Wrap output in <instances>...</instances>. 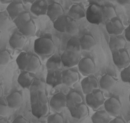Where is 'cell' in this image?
Returning <instances> with one entry per match:
<instances>
[{
	"instance_id": "obj_29",
	"label": "cell",
	"mask_w": 130,
	"mask_h": 123,
	"mask_svg": "<svg viewBox=\"0 0 130 123\" xmlns=\"http://www.w3.org/2000/svg\"><path fill=\"white\" fill-rule=\"evenodd\" d=\"M68 19L69 16L68 15L62 14L54 21V28L61 33H65Z\"/></svg>"
},
{
	"instance_id": "obj_11",
	"label": "cell",
	"mask_w": 130,
	"mask_h": 123,
	"mask_svg": "<svg viewBox=\"0 0 130 123\" xmlns=\"http://www.w3.org/2000/svg\"><path fill=\"white\" fill-rule=\"evenodd\" d=\"M62 71L58 70H48L46 83L52 87H56L62 83Z\"/></svg>"
},
{
	"instance_id": "obj_33",
	"label": "cell",
	"mask_w": 130,
	"mask_h": 123,
	"mask_svg": "<svg viewBox=\"0 0 130 123\" xmlns=\"http://www.w3.org/2000/svg\"><path fill=\"white\" fill-rule=\"evenodd\" d=\"M102 8L103 21H105L107 22V21L117 17V13H116V9L111 5H106L103 7H102Z\"/></svg>"
},
{
	"instance_id": "obj_46",
	"label": "cell",
	"mask_w": 130,
	"mask_h": 123,
	"mask_svg": "<svg viewBox=\"0 0 130 123\" xmlns=\"http://www.w3.org/2000/svg\"><path fill=\"white\" fill-rule=\"evenodd\" d=\"M116 2L118 4H119L120 5H126L128 4L130 2V0H116Z\"/></svg>"
},
{
	"instance_id": "obj_24",
	"label": "cell",
	"mask_w": 130,
	"mask_h": 123,
	"mask_svg": "<svg viewBox=\"0 0 130 123\" xmlns=\"http://www.w3.org/2000/svg\"><path fill=\"white\" fill-rule=\"evenodd\" d=\"M80 44L82 50L90 51L92 50L96 44V42L93 36L89 33L83 35L79 39Z\"/></svg>"
},
{
	"instance_id": "obj_16",
	"label": "cell",
	"mask_w": 130,
	"mask_h": 123,
	"mask_svg": "<svg viewBox=\"0 0 130 123\" xmlns=\"http://www.w3.org/2000/svg\"><path fill=\"white\" fill-rule=\"evenodd\" d=\"M48 5L45 0H35L31 4L30 11L36 16H44L47 14Z\"/></svg>"
},
{
	"instance_id": "obj_36",
	"label": "cell",
	"mask_w": 130,
	"mask_h": 123,
	"mask_svg": "<svg viewBox=\"0 0 130 123\" xmlns=\"http://www.w3.org/2000/svg\"><path fill=\"white\" fill-rule=\"evenodd\" d=\"M30 19H31V17L30 16L29 13L28 12H22V14L17 16L14 20H13V22H14L15 25L16 27L19 29L21 28L22 26L25 24L27 22H28Z\"/></svg>"
},
{
	"instance_id": "obj_1",
	"label": "cell",
	"mask_w": 130,
	"mask_h": 123,
	"mask_svg": "<svg viewBox=\"0 0 130 123\" xmlns=\"http://www.w3.org/2000/svg\"><path fill=\"white\" fill-rule=\"evenodd\" d=\"M54 43L51 37H42L35 41L34 51L37 55L41 57H50L54 54Z\"/></svg>"
},
{
	"instance_id": "obj_45",
	"label": "cell",
	"mask_w": 130,
	"mask_h": 123,
	"mask_svg": "<svg viewBox=\"0 0 130 123\" xmlns=\"http://www.w3.org/2000/svg\"><path fill=\"white\" fill-rule=\"evenodd\" d=\"M125 39L130 42V24L124 30Z\"/></svg>"
},
{
	"instance_id": "obj_27",
	"label": "cell",
	"mask_w": 130,
	"mask_h": 123,
	"mask_svg": "<svg viewBox=\"0 0 130 123\" xmlns=\"http://www.w3.org/2000/svg\"><path fill=\"white\" fill-rule=\"evenodd\" d=\"M62 65L61 56L57 55H52L48 57L46 63L47 70H58L60 69Z\"/></svg>"
},
{
	"instance_id": "obj_12",
	"label": "cell",
	"mask_w": 130,
	"mask_h": 123,
	"mask_svg": "<svg viewBox=\"0 0 130 123\" xmlns=\"http://www.w3.org/2000/svg\"><path fill=\"white\" fill-rule=\"evenodd\" d=\"M6 10L9 15L11 19L13 21L21 14L25 12L26 9H25L24 5L22 2L13 1L8 4Z\"/></svg>"
},
{
	"instance_id": "obj_9",
	"label": "cell",
	"mask_w": 130,
	"mask_h": 123,
	"mask_svg": "<svg viewBox=\"0 0 130 123\" xmlns=\"http://www.w3.org/2000/svg\"><path fill=\"white\" fill-rule=\"evenodd\" d=\"M49 106L52 110L56 112L61 111L64 108L67 107L66 95L62 92L55 94L51 99Z\"/></svg>"
},
{
	"instance_id": "obj_21",
	"label": "cell",
	"mask_w": 130,
	"mask_h": 123,
	"mask_svg": "<svg viewBox=\"0 0 130 123\" xmlns=\"http://www.w3.org/2000/svg\"><path fill=\"white\" fill-rule=\"evenodd\" d=\"M126 40L119 35H111L109 38L108 47L112 53L124 48Z\"/></svg>"
},
{
	"instance_id": "obj_28",
	"label": "cell",
	"mask_w": 130,
	"mask_h": 123,
	"mask_svg": "<svg viewBox=\"0 0 130 123\" xmlns=\"http://www.w3.org/2000/svg\"><path fill=\"white\" fill-rule=\"evenodd\" d=\"M42 66V62L37 55H31L30 60L28 62L27 67L25 71L35 73L39 70Z\"/></svg>"
},
{
	"instance_id": "obj_3",
	"label": "cell",
	"mask_w": 130,
	"mask_h": 123,
	"mask_svg": "<svg viewBox=\"0 0 130 123\" xmlns=\"http://www.w3.org/2000/svg\"><path fill=\"white\" fill-rule=\"evenodd\" d=\"M105 101L104 96L101 90L94 89L91 92L86 94V105L93 110H97L104 105Z\"/></svg>"
},
{
	"instance_id": "obj_22",
	"label": "cell",
	"mask_w": 130,
	"mask_h": 123,
	"mask_svg": "<svg viewBox=\"0 0 130 123\" xmlns=\"http://www.w3.org/2000/svg\"><path fill=\"white\" fill-rule=\"evenodd\" d=\"M35 79V77L33 75V73L27 71H24L19 76L17 82L23 89H29Z\"/></svg>"
},
{
	"instance_id": "obj_50",
	"label": "cell",
	"mask_w": 130,
	"mask_h": 123,
	"mask_svg": "<svg viewBox=\"0 0 130 123\" xmlns=\"http://www.w3.org/2000/svg\"><path fill=\"white\" fill-rule=\"evenodd\" d=\"M3 89L2 85L0 84V97H2V96H3Z\"/></svg>"
},
{
	"instance_id": "obj_43",
	"label": "cell",
	"mask_w": 130,
	"mask_h": 123,
	"mask_svg": "<svg viewBox=\"0 0 130 123\" xmlns=\"http://www.w3.org/2000/svg\"><path fill=\"white\" fill-rule=\"evenodd\" d=\"M13 123H27V120H26V118L24 117V116L22 115H19L18 116L16 117L12 121Z\"/></svg>"
},
{
	"instance_id": "obj_38",
	"label": "cell",
	"mask_w": 130,
	"mask_h": 123,
	"mask_svg": "<svg viewBox=\"0 0 130 123\" xmlns=\"http://www.w3.org/2000/svg\"><path fill=\"white\" fill-rule=\"evenodd\" d=\"M11 18L7 10L0 11V30L5 29L9 24Z\"/></svg>"
},
{
	"instance_id": "obj_19",
	"label": "cell",
	"mask_w": 130,
	"mask_h": 123,
	"mask_svg": "<svg viewBox=\"0 0 130 123\" xmlns=\"http://www.w3.org/2000/svg\"><path fill=\"white\" fill-rule=\"evenodd\" d=\"M6 101L9 108L18 109L22 105L23 97L19 92L16 91L8 95L6 98Z\"/></svg>"
},
{
	"instance_id": "obj_6",
	"label": "cell",
	"mask_w": 130,
	"mask_h": 123,
	"mask_svg": "<svg viewBox=\"0 0 130 123\" xmlns=\"http://www.w3.org/2000/svg\"><path fill=\"white\" fill-rule=\"evenodd\" d=\"M105 111L112 116H117L122 109V104L118 98L111 97L107 99L104 102Z\"/></svg>"
},
{
	"instance_id": "obj_39",
	"label": "cell",
	"mask_w": 130,
	"mask_h": 123,
	"mask_svg": "<svg viewBox=\"0 0 130 123\" xmlns=\"http://www.w3.org/2000/svg\"><path fill=\"white\" fill-rule=\"evenodd\" d=\"M11 60V55L7 50L0 51V66H6Z\"/></svg>"
},
{
	"instance_id": "obj_2",
	"label": "cell",
	"mask_w": 130,
	"mask_h": 123,
	"mask_svg": "<svg viewBox=\"0 0 130 123\" xmlns=\"http://www.w3.org/2000/svg\"><path fill=\"white\" fill-rule=\"evenodd\" d=\"M86 17L89 23L100 24L103 21L102 7L97 3H91L86 11Z\"/></svg>"
},
{
	"instance_id": "obj_10",
	"label": "cell",
	"mask_w": 130,
	"mask_h": 123,
	"mask_svg": "<svg viewBox=\"0 0 130 123\" xmlns=\"http://www.w3.org/2000/svg\"><path fill=\"white\" fill-rule=\"evenodd\" d=\"M80 83L82 92L86 95L91 92L94 89H98L99 87V83L97 79L91 75L86 76L81 81Z\"/></svg>"
},
{
	"instance_id": "obj_31",
	"label": "cell",
	"mask_w": 130,
	"mask_h": 123,
	"mask_svg": "<svg viewBox=\"0 0 130 123\" xmlns=\"http://www.w3.org/2000/svg\"><path fill=\"white\" fill-rule=\"evenodd\" d=\"M31 54L28 53L26 51L21 52L18 55V56L16 58V63H17L19 69L22 70V71L26 70L29 61L30 60V58H31Z\"/></svg>"
},
{
	"instance_id": "obj_44",
	"label": "cell",
	"mask_w": 130,
	"mask_h": 123,
	"mask_svg": "<svg viewBox=\"0 0 130 123\" xmlns=\"http://www.w3.org/2000/svg\"><path fill=\"white\" fill-rule=\"evenodd\" d=\"M109 122L110 123H126V121L124 120V119L121 117L119 116H116V117L113 118V119H112L110 120Z\"/></svg>"
},
{
	"instance_id": "obj_56",
	"label": "cell",
	"mask_w": 130,
	"mask_h": 123,
	"mask_svg": "<svg viewBox=\"0 0 130 123\" xmlns=\"http://www.w3.org/2000/svg\"><path fill=\"white\" fill-rule=\"evenodd\" d=\"M129 67H130V64H129Z\"/></svg>"
},
{
	"instance_id": "obj_13",
	"label": "cell",
	"mask_w": 130,
	"mask_h": 123,
	"mask_svg": "<svg viewBox=\"0 0 130 123\" xmlns=\"http://www.w3.org/2000/svg\"><path fill=\"white\" fill-rule=\"evenodd\" d=\"M26 37L20 32L13 33L9 39L10 46L14 50H21L26 45Z\"/></svg>"
},
{
	"instance_id": "obj_32",
	"label": "cell",
	"mask_w": 130,
	"mask_h": 123,
	"mask_svg": "<svg viewBox=\"0 0 130 123\" xmlns=\"http://www.w3.org/2000/svg\"><path fill=\"white\" fill-rule=\"evenodd\" d=\"M66 50L82 55V48L80 44L79 39L75 37L70 39L67 44Z\"/></svg>"
},
{
	"instance_id": "obj_40",
	"label": "cell",
	"mask_w": 130,
	"mask_h": 123,
	"mask_svg": "<svg viewBox=\"0 0 130 123\" xmlns=\"http://www.w3.org/2000/svg\"><path fill=\"white\" fill-rule=\"evenodd\" d=\"M63 122V117L57 113L51 114L47 118L48 123H62Z\"/></svg>"
},
{
	"instance_id": "obj_49",
	"label": "cell",
	"mask_w": 130,
	"mask_h": 123,
	"mask_svg": "<svg viewBox=\"0 0 130 123\" xmlns=\"http://www.w3.org/2000/svg\"><path fill=\"white\" fill-rule=\"evenodd\" d=\"M24 3H32L35 0H22Z\"/></svg>"
},
{
	"instance_id": "obj_37",
	"label": "cell",
	"mask_w": 130,
	"mask_h": 123,
	"mask_svg": "<svg viewBox=\"0 0 130 123\" xmlns=\"http://www.w3.org/2000/svg\"><path fill=\"white\" fill-rule=\"evenodd\" d=\"M77 30H78V24H77L76 20L69 17L65 33L73 35L77 32Z\"/></svg>"
},
{
	"instance_id": "obj_53",
	"label": "cell",
	"mask_w": 130,
	"mask_h": 123,
	"mask_svg": "<svg viewBox=\"0 0 130 123\" xmlns=\"http://www.w3.org/2000/svg\"><path fill=\"white\" fill-rule=\"evenodd\" d=\"M129 103H130V94H129Z\"/></svg>"
},
{
	"instance_id": "obj_35",
	"label": "cell",
	"mask_w": 130,
	"mask_h": 123,
	"mask_svg": "<svg viewBox=\"0 0 130 123\" xmlns=\"http://www.w3.org/2000/svg\"><path fill=\"white\" fill-rule=\"evenodd\" d=\"M30 93L37 92H45L46 90V81L41 79H35L29 87Z\"/></svg>"
},
{
	"instance_id": "obj_18",
	"label": "cell",
	"mask_w": 130,
	"mask_h": 123,
	"mask_svg": "<svg viewBox=\"0 0 130 123\" xmlns=\"http://www.w3.org/2000/svg\"><path fill=\"white\" fill-rule=\"evenodd\" d=\"M62 83L68 87H72L79 80V75L76 71L67 69L62 71Z\"/></svg>"
},
{
	"instance_id": "obj_41",
	"label": "cell",
	"mask_w": 130,
	"mask_h": 123,
	"mask_svg": "<svg viewBox=\"0 0 130 123\" xmlns=\"http://www.w3.org/2000/svg\"><path fill=\"white\" fill-rule=\"evenodd\" d=\"M121 80L123 82L126 83L130 84V67L128 66L127 67L122 69L121 72Z\"/></svg>"
},
{
	"instance_id": "obj_23",
	"label": "cell",
	"mask_w": 130,
	"mask_h": 123,
	"mask_svg": "<svg viewBox=\"0 0 130 123\" xmlns=\"http://www.w3.org/2000/svg\"><path fill=\"white\" fill-rule=\"evenodd\" d=\"M68 16L75 20H78L86 17V10L79 3H75L70 8Z\"/></svg>"
},
{
	"instance_id": "obj_48",
	"label": "cell",
	"mask_w": 130,
	"mask_h": 123,
	"mask_svg": "<svg viewBox=\"0 0 130 123\" xmlns=\"http://www.w3.org/2000/svg\"><path fill=\"white\" fill-rule=\"evenodd\" d=\"M13 1H14V0H0V2L2 3H3V4H6V3H10Z\"/></svg>"
},
{
	"instance_id": "obj_55",
	"label": "cell",
	"mask_w": 130,
	"mask_h": 123,
	"mask_svg": "<svg viewBox=\"0 0 130 123\" xmlns=\"http://www.w3.org/2000/svg\"><path fill=\"white\" fill-rule=\"evenodd\" d=\"M1 4H2V3H1V2H0V6H1Z\"/></svg>"
},
{
	"instance_id": "obj_42",
	"label": "cell",
	"mask_w": 130,
	"mask_h": 123,
	"mask_svg": "<svg viewBox=\"0 0 130 123\" xmlns=\"http://www.w3.org/2000/svg\"><path fill=\"white\" fill-rule=\"evenodd\" d=\"M8 108L9 107L7 101L2 98V97H0V116H6L8 114Z\"/></svg>"
},
{
	"instance_id": "obj_15",
	"label": "cell",
	"mask_w": 130,
	"mask_h": 123,
	"mask_svg": "<svg viewBox=\"0 0 130 123\" xmlns=\"http://www.w3.org/2000/svg\"><path fill=\"white\" fill-rule=\"evenodd\" d=\"M49 111V104L48 102L37 103L31 104V113L37 118L45 117Z\"/></svg>"
},
{
	"instance_id": "obj_26",
	"label": "cell",
	"mask_w": 130,
	"mask_h": 123,
	"mask_svg": "<svg viewBox=\"0 0 130 123\" xmlns=\"http://www.w3.org/2000/svg\"><path fill=\"white\" fill-rule=\"evenodd\" d=\"M19 31L26 37H33L36 34L37 27L33 20L31 19L21 28L19 29Z\"/></svg>"
},
{
	"instance_id": "obj_17",
	"label": "cell",
	"mask_w": 130,
	"mask_h": 123,
	"mask_svg": "<svg viewBox=\"0 0 130 123\" xmlns=\"http://www.w3.org/2000/svg\"><path fill=\"white\" fill-rule=\"evenodd\" d=\"M64 14V10L61 4L57 2H54L48 5L47 16L52 21H54L59 17Z\"/></svg>"
},
{
	"instance_id": "obj_7",
	"label": "cell",
	"mask_w": 130,
	"mask_h": 123,
	"mask_svg": "<svg viewBox=\"0 0 130 123\" xmlns=\"http://www.w3.org/2000/svg\"><path fill=\"white\" fill-rule=\"evenodd\" d=\"M80 57L81 55L80 54L72 52L68 50H65L61 55L62 66L68 68H71L78 65Z\"/></svg>"
},
{
	"instance_id": "obj_14",
	"label": "cell",
	"mask_w": 130,
	"mask_h": 123,
	"mask_svg": "<svg viewBox=\"0 0 130 123\" xmlns=\"http://www.w3.org/2000/svg\"><path fill=\"white\" fill-rule=\"evenodd\" d=\"M69 111L72 117L78 120L86 117L89 114V110L87 105L81 103L73 107L70 108Z\"/></svg>"
},
{
	"instance_id": "obj_34",
	"label": "cell",
	"mask_w": 130,
	"mask_h": 123,
	"mask_svg": "<svg viewBox=\"0 0 130 123\" xmlns=\"http://www.w3.org/2000/svg\"><path fill=\"white\" fill-rule=\"evenodd\" d=\"M30 101L31 104L37 103L48 102V98L45 92H37L30 93Z\"/></svg>"
},
{
	"instance_id": "obj_54",
	"label": "cell",
	"mask_w": 130,
	"mask_h": 123,
	"mask_svg": "<svg viewBox=\"0 0 130 123\" xmlns=\"http://www.w3.org/2000/svg\"><path fill=\"white\" fill-rule=\"evenodd\" d=\"M110 1H112V2H113V1H116V0H110Z\"/></svg>"
},
{
	"instance_id": "obj_52",
	"label": "cell",
	"mask_w": 130,
	"mask_h": 123,
	"mask_svg": "<svg viewBox=\"0 0 130 123\" xmlns=\"http://www.w3.org/2000/svg\"><path fill=\"white\" fill-rule=\"evenodd\" d=\"M1 37H2V31L0 30V39H1Z\"/></svg>"
},
{
	"instance_id": "obj_4",
	"label": "cell",
	"mask_w": 130,
	"mask_h": 123,
	"mask_svg": "<svg viewBox=\"0 0 130 123\" xmlns=\"http://www.w3.org/2000/svg\"><path fill=\"white\" fill-rule=\"evenodd\" d=\"M112 60L116 67L124 69L130 64V57L126 49H121L112 53Z\"/></svg>"
},
{
	"instance_id": "obj_25",
	"label": "cell",
	"mask_w": 130,
	"mask_h": 123,
	"mask_svg": "<svg viewBox=\"0 0 130 123\" xmlns=\"http://www.w3.org/2000/svg\"><path fill=\"white\" fill-rule=\"evenodd\" d=\"M67 99V107L68 108L73 107L83 102L82 96L77 91H70L66 95Z\"/></svg>"
},
{
	"instance_id": "obj_5",
	"label": "cell",
	"mask_w": 130,
	"mask_h": 123,
	"mask_svg": "<svg viewBox=\"0 0 130 123\" xmlns=\"http://www.w3.org/2000/svg\"><path fill=\"white\" fill-rule=\"evenodd\" d=\"M106 30L110 35H120L125 29L121 19L116 17L106 22Z\"/></svg>"
},
{
	"instance_id": "obj_8",
	"label": "cell",
	"mask_w": 130,
	"mask_h": 123,
	"mask_svg": "<svg viewBox=\"0 0 130 123\" xmlns=\"http://www.w3.org/2000/svg\"><path fill=\"white\" fill-rule=\"evenodd\" d=\"M77 66L80 72L84 76L91 75L95 69V64L93 60L89 57L80 59Z\"/></svg>"
},
{
	"instance_id": "obj_20",
	"label": "cell",
	"mask_w": 130,
	"mask_h": 123,
	"mask_svg": "<svg viewBox=\"0 0 130 123\" xmlns=\"http://www.w3.org/2000/svg\"><path fill=\"white\" fill-rule=\"evenodd\" d=\"M99 86L102 90L108 91L112 89L117 83V79L109 74H105L101 77Z\"/></svg>"
},
{
	"instance_id": "obj_47",
	"label": "cell",
	"mask_w": 130,
	"mask_h": 123,
	"mask_svg": "<svg viewBox=\"0 0 130 123\" xmlns=\"http://www.w3.org/2000/svg\"><path fill=\"white\" fill-rule=\"evenodd\" d=\"M9 120H7L6 118L0 117V123H8Z\"/></svg>"
},
{
	"instance_id": "obj_51",
	"label": "cell",
	"mask_w": 130,
	"mask_h": 123,
	"mask_svg": "<svg viewBox=\"0 0 130 123\" xmlns=\"http://www.w3.org/2000/svg\"><path fill=\"white\" fill-rule=\"evenodd\" d=\"M72 2H75V3H77V2H80V1H82V0H72Z\"/></svg>"
},
{
	"instance_id": "obj_30",
	"label": "cell",
	"mask_w": 130,
	"mask_h": 123,
	"mask_svg": "<svg viewBox=\"0 0 130 123\" xmlns=\"http://www.w3.org/2000/svg\"><path fill=\"white\" fill-rule=\"evenodd\" d=\"M91 120L93 123H108L110 120V118L107 112L100 110L94 113L91 117Z\"/></svg>"
}]
</instances>
